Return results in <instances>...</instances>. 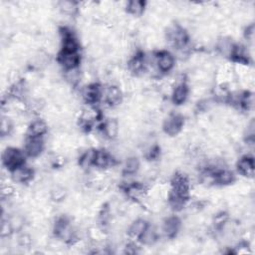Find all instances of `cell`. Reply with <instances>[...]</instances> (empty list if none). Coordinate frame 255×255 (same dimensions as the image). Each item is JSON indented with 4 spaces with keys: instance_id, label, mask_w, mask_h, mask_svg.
I'll return each mask as SVG.
<instances>
[{
    "instance_id": "cell-28",
    "label": "cell",
    "mask_w": 255,
    "mask_h": 255,
    "mask_svg": "<svg viewBox=\"0 0 255 255\" xmlns=\"http://www.w3.org/2000/svg\"><path fill=\"white\" fill-rule=\"evenodd\" d=\"M159 156V148L157 146H154L152 147L149 152H148V155H147V157L150 159V160H154L156 159L157 157Z\"/></svg>"
},
{
    "instance_id": "cell-25",
    "label": "cell",
    "mask_w": 255,
    "mask_h": 255,
    "mask_svg": "<svg viewBox=\"0 0 255 255\" xmlns=\"http://www.w3.org/2000/svg\"><path fill=\"white\" fill-rule=\"evenodd\" d=\"M157 233L155 231L154 228H152L151 226L148 227V229L145 231V234L142 235V237L138 239L142 243L147 244V245H151L153 243H155L157 241Z\"/></svg>"
},
{
    "instance_id": "cell-24",
    "label": "cell",
    "mask_w": 255,
    "mask_h": 255,
    "mask_svg": "<svg viewBox=\"0 0 255 255\" xmlns=\"http://www.w3.org/2000/svg\"><path fill=\"white\" fill-rule=\"evenodd\" d=\"M96 150L87 151L80 158V166L82 168H89L91 166H94V156Z\"/></svg>"
},
{
    "instance_id": "cell-2",
    "label": "cell",
    "mask_w": 255,
    "mask_h": 255,
    "mask_svg": "<svg viewBox=\"0 0 255 255\" xmlns=\"http://www.w3.org/2000/svg\"><path fill=\"white\" fill-rule=\"evenodd\" d=\"M3 166L10 172L25 164V156L15 148H7L2 155Z\"/></svg>"
},
{
    "instance_id": "cell-11",
    "label": "cell",
    "mask_w": 255,
    "mask_h": 255,
    "mask_svg": "<svg viewBox=\"0 0 255 255\" xmlns=\"http://www.w3.org/2000/svg\"><path fill=\"white\" fill-rule=\"evenodd\" d=\"M189 86L184 82L179 83L176 86L172 94V101L175 105H182L189 97Z\"/></svg>"
},
{
    "instance_id": "cell-21",
    "label": "cell",
    "mask_w": 255,
    "mask_h": 255,
    "mask_svg": "<svg viewBox=\"0 0 255 255\" xmlns=\"http://www.w3.org/2000/svg\"><path fill=\"white\" fill-rule=\"evenodd\" d=\"M140 167H141V164H140V160H138V158H137L135 157H129L124 165L123 174L128 177L135 176L138 172V170H140Z\"/></svg>"
},
{
    "instance_id": "cell-10",
    "label": "cell",
    "mask_w": 255,
    "mask_h": 255,
    "mask_svg": "<svg viewBox=\"0 0 255 255\" xmlns=\"http://www.w3.org/2000/svg\"><path fill=\"white\" fill-rule=\"evenodd\" d=\"M34 172L29 167L23 165L13 171H11V177L15 182L26 183L33 178Z\"/></svg>"
},
{
    "instance_id": "cell-19",
    "label": "cell",
    "mask_w": 255,
    "mask_h": 255,
    "mask_svg": "<svg viewBox=\"0 0 255 255\" xmlns=\"http://www.w3.org/2000/svg\"><path fill=\"white\" fill-rule=\"evenodd\" d=\"M150 224L145 219H137L132 223L129 229V235L135 239H140Z\"/></svg>"
},
{
    "instance_id": "cell-8",
    "label": "cell",
    "mask_w": 255,
    "mask_h": 255,
    "mask_svg": "<svg viewBox=\"0 0 255 255\" xmlns=\"http://www.w3.org/2000/svg\"><path fill=\"white\" fill-rule=\"evenodd\" d=\"M156 63L160 72L168 73L175 66V57L168 51H160L156 56Z\"/></svg>"
},
{
    "instance_id": "cell-6",
    "label": "cell",
    "mask_w": 255,
    "mask_h": 255,
    "mask_svg": "<svg viewBox=\"0 0 255 255\" xmlns=\"http://www.w3.org/2000/svg\"><path fill=\"white\" fill-rule=\"evenodd\" d=\"M58 62L65 69V71L77 69L81 62L79 53H69L61 51L58 54Z\"/></svg>"
},
{
    "instance_id": "cell-16",
    "label": "cell",
    "mask_w": 255,
    "mask_h": 255,
    "mask_svg": "<svg viewBox=\"0 0 255 255\" xmlns=\"http://www.w3.org/2000/svg\"><path fill=\"white\" fill-rule=\"evenodd\" d=\"M104 96H105L106 103L111 107H115V106L119 105L123 99L122 91L117 86L109 87L107 89V91L104 93Z\"/></svg>"
},
{
    "instance_id": "cell-29",
    "label": "cell",
    "mask_w": 255,
    "mask_h": 255,
    "mask_svg": "<svg viewBox=\"0 0 255 255\" xmlns=\"http://www.w3.org/2000/svg\"><path fill=\"white\" fill-rule=\"evenodd\" d=\"M19 242H20V244H21L22 246H27V245L30 244L31 240H30L29 236H27V235H22V236L19 237Z\"/></svg>"
},
{
    "instance_id": "cell-3",
    "label": "cell",
    "mask_w": 255,
    "mask_h": 255,
    "mask_svg": "<svg viewBox=\"0 0 255 255\" xmlns=\"http://www.w3.org/2000/svg\"><path fill=\"white\" fill-rule=\"evenodd\" d=\"M168 40L175 46V47L180 49L184 48L189 43V35L180 26H174L168 31Z\"/></svg>"
},
{
    "instance_id": "cell-17",
    "label": "cell",
    "mask_w": 255,
    "mask_h": 255,
    "mask_svg": "<svg viewBox=\"0 0 255 255\" xmlns=\"http://www.w3.org/2000/svg\"><path fill=\"white\" fill-rule=\"evenodd\" d=\"M114 165L113 157L104 150L95 152L94 156V166L99 169H106Z\"/></svg>"
},
{
    "instance_id": "cell-5",
    "label": "cell",
    "mask_w": 255,
    "mask_h": 255,
    "mask_svg": "<svg viewBox=\"0 0 255 255\" xmlns=\"http://www.w3.org/2000/svg\"><path fill=\"white\" fill-rule=\"evenodd\" d=\"M184 125V119L181 115L173 114L165 120L163 129L164 132L169 136H176L177 135Z\"/></svg>"
},
{
    "instance_id": "cell-20",
    "label": "cell",
    "mask_w": 255,
    "mask_h": 255,
    "mask_svg": "<svg viewBox=\"0 0 255 255\" xmlns=\"http://www.w3.org/2000/svg\"><path fill=\"white\" fill-rule=\"evenodd\" d=\"M47 130L48 127L44 121L35 120L28 127V137H42L46 133H47Z\"/></svg>"
},
{
    "instance_id": "cell-22",
    "label": "cell",
    "mask_w": 255,
    "mask_h": 255,
    "mask_svg": "<svg viewBox=\"0 0 255 255\" xmlns=\"http://www.w3.org/2000/svg\"><path fill=\"white\" fill-rule=\"evenodd\" d=\"M119 132V125L116 120H108L103 124V133L109 138H114L117 137Z\"/></svg>"
},
{
    "instance_id": "cell-12",
    "label": "cell",
    "mask_w": 255,
    "mask_h": 255,
    "mask_svg": "<svg viewBox=\"0 0 255 255\" xmlns=\"http://www.w3.org/2000/svg\"><path fill=\"white\" fill-rule=\"evenodd\" d=\"M180 228V220L177 216L168 217L163 225L164 235L169 238H174L178 234Z\"/></svg>"
},
{
    "instance_id": "cell-18",
    "label": "cell",
    "mask_w": 255,
    "mask_h": 255,
    "mask_svg": "<svg viewBox=\"0 0 255 255\" xmlns=\"http://www.w3.org/2000/svg\"><path fill=\"white\" fill-rule=\"evenodd\" d=\"M212 177L214 180L221 185H226L230 184L235 181V175L233 172H230L228 170H216L211 172Z\"/></svg>"
},
{
    "instance_id": "cell-1",
    "label": "cell",
    "mask_w": 255,
    "mask_h": 255,
    "mask_svg": "<svg viewBox=\"0 0 255 255\" xmlns=\"http://www.w3.org/2000/svg\"><path fill=\"white\" fill-rule=\"evenodd\" d=\"M171 185L170 204L173 210L180 211L190 197V180L187 176L178 173L174 176Z\"/></svg>"
},
{
    "instance_id": "cell-14",
    "label": "cell",
    "mask_w": 255,
    "mask_h": 255,
    "mask_svg": "<svg viewBox=\"0 0 255 255\" xmlns=\"http://www.w3.org/2000/svg\"><path fill=\"white\" fill-rule=\"evenodd\" d=\"M237 171L240 175L252 177L254 175V159L252 157L244 156L237 161Z\"/></svg>"
},
{
    "instance_id": "cell-23",
    "label": "cell",
    "mask_w": 255,
    "mask_h": 255,
    "mask_svg": "<svg viewBox=\"0 0 255 255\" xmlns=\"http://www.w3.org/2000/svg\"><path fill=\"white\" fill-rule=\"evenodd\" d=\"M126 8H127L128 13H130L134 16H140L145 11L146 2L140 1V0H134V1H130L127 3Z\"/></svg>"
},
{
    "instance_id": "cell-26",
    "label": "cell",
    "mask_w": 255,
    "mask_h": 255,
    "mask_svg": "<svg viewBox=\"0 0 255 255\" xmlns=\"http://www.w3.org/2000/svg\"><path fill=\"white\" fill-rule=\"evenodd\" d=\"M59 5H60V9L68 15H73L77 11V4L75 2L64 1V2H60Z\"/></svg>"
},
{
    "instance_id": "cell-13",
    "label": "cell",
    "mask_w": 255,
    "mask_h": 255,
    "mask_svg": "<svg viewBox=\"0 0 255 255\" xmlns=\"http://www.w3.org/2000/svg\"><path fill=\"white\" fill-rule=\"evenodd\" d=\"M146 57L145 54L142 52H137L136 55L130 60L129 62V69L130 71L136 75L141 74L145 71L146 69Z\"/></svg>"
},
{
    "instance_id": "cell-7",
    "label": "cell",
    "mask_w": 255,
    "mask_h": 255,
    "mask_svg": "<svg viewBox=\"0 0 255 255\" xmlns=\"http://www.w3.org/2000/svg\"><path fill=\"white\" fill-rule=\"evenodd\" d=\"M44 149V142L42 137H28L25 143L24 154L30 157H37L41 155Z\"/></svg>"
},
{
    "instance_id": "cell-27",
    "label": "cell",
    "mask_w": 255,
    "mask_h": 255,
    "mask_svg": "<svg viewBox=\"0 0 255 255\" xmlns=\"http://www.w3.org/2000/svg\"><path fill=\"white\" fill-rule=\"evenodd\" d=\"M12 130V124L8 118H3L1 122V135L2 137L8 136Z\"/></svg>"
},
{
    "instance_id": "cell-15",
    "label": "cell",
    "mask_w": 255,
    "mask_h": 255,
    "mask_svg": "<svg viewBox=\"0 0 255 255\" xmlns=\"http://www.w3.org/2000/svg\"><path fill=\"white\" fill-rule=\"evenodd\" d=\"M83 97L85 101L88 104H96L99 102V100L102 97V90L101 87L98 84H92L89 85L84 93H83Z\"/></svg>"
},
{
    "instance_id": "cell-9",
    "label": "cell",
    "mask_w": 255,
    "mask_h": 255,
    "mask_svg": "<svg viewBox=\"0 0 255 255\" xmlns=\"http://www.w3.org/2000/svg\"><path fill=\"white\" fill-rule=\"evenodd\" d=\"M125 192L128 197H130L135 201L143 200L147 195V190L145 188V185L138 182L128 184V187L125 189Z\"/></svg>"
},
{
    "instance_id": "cell-4",
    "label": "cell",
    "mask_w": 255,
    "mask_h": 255,
    "mask_svg": "<svg viewBox=\"0 0 255 255\" xmlns=\"http://www.w3.org/2000/svg\"><path fill=\"white\" fill-rule=\"evenodd\" d=\"M62 37V50L63 52L79 53V43L74 33L69 28H61L60 30Z\"/></svg>"
}]
</instances>
